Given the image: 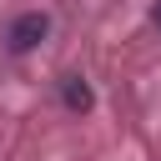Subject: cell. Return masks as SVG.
<instances>
[{
    "instance_id": "6da1fadb",
    "label": "cell",
    "mask_w": 161,
    "mask_h": 161,
    "mask_svg": "<svg viewBox=\"0 0 161 161\" xmlns=\"http://www.w3.org/2000/svg\"><path fill=\"white\" fill-rule=\"evenodd\" d=\"M45 30H50V20H45L40 10L20 15V20L10 25V50H30V45H40V40H45Z\"/></svg>"
},
{
    "instance_id": "3957f363",
    "label": "cell",
    "mask_w": 161,
    "mask_h": 161,
    "mask_svg": "<svg viewBox=\"0 0 161 161\" xmlns=\"http://www.w3.org/2000/svg\"><path fill=\"white\" fill-rule=\"evenodd\" d=\"M156 20H161V10H156Z\"/></svg>"
},
{
    "instance_id": "7a4b0ae2",
    "label": "cell",
    "mask_w": 161,
    "mask_h": 161,
    "mask_svg": "<svg viewBox=\"0 0 161 161\" xmlns=\"http://www.w3.org/2000/svg\"><path fill=\"white\" fill-rule=\"evenodd\" d=\"M60 91H65V106H70V111H86V106H91V91L80 86V75H65Z\"/></svg>"
}]
</instances>
